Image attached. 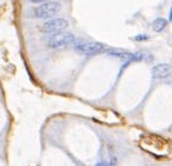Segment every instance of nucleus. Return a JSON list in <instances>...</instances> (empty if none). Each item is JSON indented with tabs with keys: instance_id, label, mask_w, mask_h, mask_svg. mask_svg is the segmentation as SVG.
I'll list each match as a JSON object with an SVG mask.
<instances>
[{
	"instance_id": "obj_1",
	"label": "nucleus",
	"mask_w": 172,
	"mask_h": 166,
	"mask_svg": "<svg viewBox=\"0 0 172 166\" xmlns=\"http://www.w3.org/2000/svg\"><path fill=\"white\" fill-rule=\"evenodd\" d=\"M78 38L70 33L60 31V33H49L47 37V45L50 49H62L68 45H73Z\"/></svg>"
},
{
	"instance_id": "obj_10",
	"label": "nucleus",
	"mask_w": 172,
	"mask_h": 166,
	"mask_svg": "<svg viewBox=\"0 0 172 166\" xmlns=\"http://www.w3.org/2000/svg\"><path fill=\"white\" fill-rule=\"evenodd\" d=\"M169 22H172V6L171 10H170V14H169Z\"/></svg>"
},
{
	"instance_id": "obj_7",
	"label": "nucleus",
	"mask_w": 172,
	"mask_h": 166,
	"mask_svg": "<svg viewBox=\"0 0 172 166\" xmlns=\"http://www.w3.org/2000/svg\"><path fill=\"white\" fill-rule=\"evenodd\" d=\"M167 24H169V22H167L165 18L159 17V18H157V19L153 22L152 28H153V30H154L155 33H161V31H164V30L166 29Z\"/></svg>"
},
{
	"instance_id": "obj_5",
	"label": "nucleus",
	"mask_w": 172,
	"mask_h": 166,
	"mask_svg": "<svg viewBox=\"0 0 172 166\" xmlns=\"http://www.w3.org/2000/svg\"><path fill=\"white\" fill-rule=\"evenodd\" d=\"M172 73V66L170 64H158L152 68V75L154 79L167 78Z\"/></svg>"
},
{
	"instance_id": "obj_2",
	"label": "nucleus",
	"mask_w": 172,
	"mask_h": 166,
	"mask_svg": "<svg viewBox=\"0 0 172 166\" xmlns=\"http://www.w3.org/2000/svg\"><path fill=\"white\" fill-rule=\"evenodd\" d=\"M74 47V50L81 55H85V56H91V55H97V54H101V53H106L108 48L104 45L103 43L101 42H86L81 38H78L75 41V43L73 44Z\"/></svg>"
},
{
	"instance_id": "obj_8",
	"label": "nucleus",
	"mask_w": 172,
	"mask_h": 166,
	"mask_svg": "<svg viewBox=\"0 0 172 166\" xmlns=\"http://www.w3.org/2000/svg\"><path fill=\"white\" fill-rule=\"evenodd\" d=\"M148 38H149L148 35H138V36L133 37V41H135V42H143V41H147Z\"/></svg>"
},
{
	"instance_id": "obj_3",
	"label": "nucleus",
	"mask_w": 172,
	"mask_h": 166,
	"mask_svg": "<svg viewBox=\"0 0 172 166\" xmlns=\"http://www.w3.org/2000/svg\"><path fill=\"white\" fill-rule=\"evenodd\" d=\"M61 11V4L56 1H48L35 8V16L39 19H50Z\"/></svg>"
},
{
	"instance_id": "obj_6",
	"label": "nucleus",
	"mask_w": 172,
	"mask_h": 166,
	"mask_svg": "<svg viewBox=\"0 0 172 166\" xmlns=\"http://www.w3.org/2000/svg\"><path fill=\"white\" fill-rule=\"evenodd\" d=\"M106 54L112 56V58H117L120 60H126V61H130L134 53H130V52H127V50H123V49H120V48H110L106 50Z\"/></svg>"
},
{
	"instance_id": "obj_4",
	"label": "nucleus",
	"mask_w": 172,
	"mask_h": 166,
	"mask_svg": "<svg viewBox=\"0 0 172 166\" xmlns=\"http://www.w3.org/2000/svg\"><path fill=\"white\" fill-rule=\"evenodd\" d=\"M68 22L65 18H54V19H49L47 22L43 23L41 31L44 33H60V31H65L68 28Z\"/></svg>"
},
{
	"instance_id": "obj_9",
	"label": "nucleus",
	"mask_w": 172,
	"mask_h": 166,
	"mask_svg": "<svg viewBox=\"0 0 172 166\" xmlns=\"http://www.w3.org/2000/svg\"><path fill=\"white\" fill-rule=\"evenodd\" d=\"M30 2H33V4H39V2H43V1H45V0H29Z\"/></svg>"
}]
</instances>
